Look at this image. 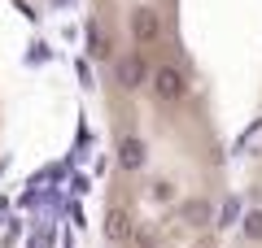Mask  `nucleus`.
<instances>
[{
    "instance_id": "nucleus-1",
    "label": "nucleus",
    "mask_w": 262,
    "mask_h": 248,
    "mask_svg": "<svg viewBox=\"0 0 262 248\" xmlns=\"http://www.w3.org/2000/svg\"><path fill=\"white\" fill-rule=\"evenodd\" d=\"M241 248H262V213H253V218H249V227H245V239H241Z\"/></svg>"
}]
</instances>
